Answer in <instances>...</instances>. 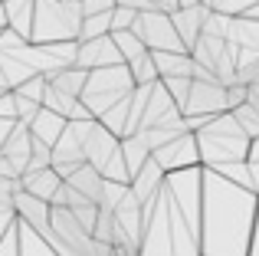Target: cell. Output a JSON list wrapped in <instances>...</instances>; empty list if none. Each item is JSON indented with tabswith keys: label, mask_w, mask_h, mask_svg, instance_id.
<instances>
[{
	"label": "cell",
	"mask_w": 259,
	"mask_h": 256,
	"mask_svg": "<svg viewBox=\"0 0 259 256\" xmlns=\"http://www.w3.org/2000/svg\"><path fill=\"white\" fill-rule=\"evenodd\" d=\"M230 112H233L236 125H240L243 132L256 141L259 138V102H256V99H246L243 105H236V109H230Z\"/></svg>",
	"instance_id": "obj_5"
},
{
	"label": "cell",
	"mask_w": 259,
	"mask_h": 256,
	"mask_svg": "<svg viewBox=\"0 0 259 256\" xmlns=\"http://www.w3.org/2000/svg\"><path fill=\"white\" fill-rule=\"evenodd\" d=\"M33 7H36V0H4L7 26L17 30L23 39H30V30H33Z\"/></svg>",
	"instance_id": "obj_3"
},
{
	"label": "cell",
	"mask_w": 259,
	"mask_h": 256,
	"mask_svg": "<svg viewBox=\"0 0 259 256\" xmlns=\"http://www.w3.org/2000/svg\"><path fill=\"white\" fill-rule=\"evenodd\" d=\"M141 10H132V7H121V4H115L112 7V33L115 30H132V23H135V17H138Z\"/></svg>",
	"instance_id": "obj_7"
},
{
	"label": "cell",
	"mask_w": 259,
	"mask_h": 256,
	"mask_svg": "<svg viewBox=\"0 0 259 256\" xmlns=\"http://www.w3.org/2000/svg\"><path fill=\"white\" fill-rule=\"evenodd\" d=\"M82 23V4L79 0H36L33 7V43H56V39H76Z\"/></svg>",
	"instance_id": "obj_1"
},
{
	"label": "cell",
	"mask_w": 259,
	"mask_h": 256,
	"mask_svg": "<svg viewBox=\"0 0 259 256\" xmlns=\"http://www.w3.org/2000/svg\"><path fill=\"white\" fill-rule=\"evenodd\" d=\"M132 30L145 39L148 50H184L181 36H177V30L171 23V13H164V10H141L135 17Z\"/></svg>",
	"instance_id": "obj_2"
},
{
	"label": "cell",
	"mask_w": 259,
	"mask_h": 256,
	"mask_svg": "<svg viewBox=\"0 0 259 256\" xmlns=\"http://www.w3.org/2000/svg\"><path fill=\"white\" fill-rule=\"evenodd\" d=\"M105 33H112V10H105V13H89V17H82L76 39H92V36H105Z\"/></svg>",
	"instance_id": "obj_6"
},
{
	"label": "cell",
	"mask_w": 259,
	"mask_h": 256,
	"mask_svg": "<svg viewBox=\"0 0 259 256\" xmlns=\"http://www.w3.org/2000/svg\"><path fill=\"white\" fill-rule=\"evenodd\" d=\"M112 39H115V46H118V53H121L125 63H132V59H138V56H145V53H148L145 39H141L135 30H115Z\"/></svg>",
	"instance_id": "obj_4"
}]
</instances>
